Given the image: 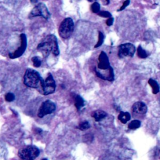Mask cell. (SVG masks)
<instances>
[{"label": "cell", "instance_id": "1", "mask_svg": "<svg viewBox=\"0 0 160 160\" xmlns=\"http://www.w3.org/2000/svg\"><path fill=\"white\" fill-rule=\"evenodd\" d=\"M95 72L98 77L105 81H113L114 79L113 69L110 65L109 58L105 52L101 51L100 53L97 68L95 69Z\"/></svg>", "mask_w": 160, "mask_h": 160}, {"label": "cell", "instance_id": "2", "mask_svg": "<svg viewBox=\"0 0 160 160\" xmlns=\"http://www.w3.org/2000/svg\"><path fill=\"white\" fill-rule=\"evenodd\" d=\"M37 49L42 53L44 58L48 57L51 53L54 56H58L59 50L57 37L53 34H49L37 46Z\"/></svg>", "mask_w": 160, "mask_h": 160}, {"label": "cell", "instance_id": "3", "mask_svg": "<svg viewBox=\"0 0 160 160\" xmlns=\"http://www.w3.org/2000/svg\"><path fill=\"white\" fill-rule=\"evenodd\" d=\"M44 80L38 71L33 69H28L24 76V84L32 88L41 87Z\"/></svg>", "mask_w": 160, "mask_h": 160}, {"label": "cell", "instance_id": "4", "mask_svg": "<svg viewBox=\"0 0 160 160\" xmlns=\"http://www.w3.org/2000/svg\"><path fill=\"white\" fill-rule=\"evenodd\" d=\"M74 25L73 20L71 18H66L60 24L58 33L63 39H68L74 31Z\"/></svg>", "mask_w": 160, "mask_h": 160}, {"label": "cell", "instance_id": "5", "mask_svg": "<svg viewBox=\"0 0 160 160\" xmlns=\"http://www.w3.org/2000/svg\"><path fill=\"white\" fill-rule=\"evenodd\" d=\"M39 154V150L34 146H26L18 151L19 157L22 160H34Z\"/></svg>", "mask_w": 160, "mask_h": 160}, {"label": "cell", "instance_id": "6", "mask_svg": "<svg viewBox=\"0 0 160 160\" xmlns=\"http://www.w3.org/2000/svg\"><path fill=\"white\" fill-rule=\"evenodd\" d=\"M50 12L45 4L39 3L32 10L30 13L29 18H33L37 17H41L48 20L50 19Z\"/></svg>", "mask_w": 160, "mask_h": 160}, {"label": "cell", "instance_id": "7", "mask_svg": "<svg viewBox=\"0 0 160 160\" xmlns=\"http://www.w3.org/2000/svg\"><path fill=\"white\" fill-rule=\"evenodd\" d=\"M136 51L135 46L131 43H124L118 46V55L119 58L133 57Z\"/></svg>", "mask_w": 160, "mask_h": 160}, {"label": "cell", "instance_id": "8", "mask_svg": "<svg viewBox=\"0 0 160 160\" xmlns=\"http://www.w3.org/2000/svg\"><path fill=\"white\" fill-rule=\"evenodd\" d=\"M56 110V105L54 102L48 99L42 103L39 107L38 116L39 118H43L45 116L53 113Z\"/></svg>", "mask_w": 160, "mask_h": 160}, {"label": "cell", "instance_id": "9", "mask_svg": "<svg viewBox=\"0 0 160 160\" xmlns=\"http://www.w3.org/2000/svg\"><path fill=\"white\" fill-rule=\"evenodd\" d=\"M42 90L45 95H48L53 93L56 90V83L51 74H49L45 80H44L42 85Z\"/></svg>", "mask_w": 160, "mask_h": 160}, {"label": "cell", "instance_id": "10", "mask_svg": "<svg viewBox=\"0 0 160 160\" xmlns=\"http://www.w3.org/2000/svg\"><path fill=\"white\" fill-rule=\"evenodd\" d=\"M20 37H21V46H20L17 51H14V53L9 54V57L11 59L18 58L20 57H21V56L24 54V53H25V51L26 49L27 38L26 34L22 33L21 35H20Z\"/></svg>", "mask_w": 160, "mask_h": 160}, {"label": "cell", "instance_id": "11", "mask_svg": "<svg viewBox=\"0 0 160 160\" xmlns=\"http://www.w3.org/2000/svg\"><path fill=\"white\" fill-rule=\"evenodd\" d=\"M132 111L134 113L145 114L148 111V108L145 103L141 101L136 102L132 106Z\"/></svg>", "mask_w": 160, "mask_h": 160}, {"label": "cell", "instance_id": "12", "mask_svg": "<svg viewBox=\"0 0 160 160\" xmlns=\"http://www.w3.org/2000/svg\"><path fill=\"white\" fill-rule=\"evenodd\" d=\"M92 117H93L96 121H99L106 117L107 113L102 110H97L92 113Z\"/></svg>", "mask_w": 160, "mask_h": 160}, {"label": "cell", "instance_id": "13", "mask_svg": "<svg viewBox=\"0 0 160 160\" xmlns=\"http://www.w3.org/2000/svg\"><path fill=\"white\" fill-rule=\"evenodd\" d=\"M118 118L122 123L126 124L131 119V115L128 112L121 111L118 115Z\"/></svg>", "mask_w": 160, "mask_h": 160}, {"label": "cell", "instance_id": "14", "mask_svg": "<svg viewBox=\"0 0 160 160\" xmlns=\"http://www.w3.org/2000/svg\"><path fill=\"white\" fill-rule=\"evenodd\" d=\"M74 105L78 111H79L85 106V101H84V99L81 96L76 95V97H74Z\"/></svg>", "mask_w": 160, "mask_h": 160}, {"label": "cell", "instance_id": "15", "mask_svg": "<svg viewBox=\"0 0 160 160\" xmlns=\"http://www.w3.org/2000/svg\"><path fill=\"white\" fill-rule=\"evenodd\" d=\"M148 84L150 85V86L152 88V91L153 93L154 94H158L159 92V86L157 81H155L154 79H153L150 78L148 80Z\"/></svg>", "mask_w": 160, "mask_h": 160}, {"label": "cell", "instance_id": "16", "mask_svg": "<svg viewBox=\"0 0 160 160\" xmlns=\"http://www.w3.org/2000/svg\"><path fill=\"white\" fill-rule=\"evenodd\" d=\"M137 55L139 58H141V59H145L148 57V54L147 52L143 48L141 45H139L138 47Z\"/></svg>", "mask_w": 160, "mask_h": 160}, {"label": "cell", "instance_id": "17", "mask_svg": "<svg viewBox=\"0 0 160 160\" xmlns=\"http://www.w3.org/2000/svg\"><path fill=\"white\" fill-rule=\"evenodd\" d=\"M141 126V122L138 119H134L128 125V128L130 130L138 129Z\"/></svg>", "mask_w": 160, "mask_h": 160}, {"label": "cell", "instance_id": "18", "mask_svg": "<svg viewBox=\"0 0 160 160\" xmlns=\"http://www.w3.org/2000/svg\"><path fill=\"white\" fill-rule=\"evenodd\" d=\"M100 9H101V6H100V5L98 2H94L92 4L91 10L93 13L98 14L100 11Z\"/></svg>", "mask_w": 160, "mask_h": 160}, {"label": "cell", "instance_id": "19", "mask_svg": "<svg viewBox=\"0 0 160 160\" xmlns=\"http://www.w3.org/2000/svg\"><path fill=\"white\" fill-rule=\"evenodd\" d=\"M104 39H105V36H104L103 33L101 31H99V35H98V41L97 43V45H95L94 48H97L100 47L102 45L104 42Z\"/></svg>", "mask_w": 160, "mask_h": 160}, {"label": "cell", "instance_id": "20", "mask_svg": "<svg viewBox=\"0 0 160 160\" xmlns=\"http://www.w3.org/2000/svg\"><path fill=\"white\" fill-rule=\"evenodd\" d=\"M90 128V125L88 121H85L83 122H81V123L79 124V126H78V128L80 130H86L89 129Z\"/></svg>", "mask_w": 160, "mask_h": 160}, {"label": "cell", "instance_id": "21", "mask_svg": "<svg viewBox=\"0 0 160 160\" xmlns=\"http://www.w3.org/2000/svg\"><path fill=\"white\" fill-rule=\"evenodd\" d=\"M33 63V66L36 68H38L41 65V59L39 57H34L31 59Z\"/></svg>", "mask_w": 160, "mask_h": 160}, {"label": "cell", "instance_id": "22", "mask_svg": "<svg viewBox=\"0 0 160 160\" xmlns=\"http://www.w3.org/2000/svg\"><path fill=\"white\" fill-rule=\"evenodd\" d=\"M98 16L103 18H110L112 17L111 14L108 11H100L99 13L97 14Z\"/></svg>", "mask_w": 160, "mask_h": 160}, {"label": "cell", "instance_id": "23", "mask_svg": "<svg viewBox=\"0 0 160 160\" xmlns=\"http://www.w3.org/2000/svg\"><path fill=\"white\" fill-rule=\"evenodd\" d=\"M5 99L8 102H11L14 100L15 99V97L14 94L12 93H7L5 96Z\"/></svg>", "mask_w": 160, "mask_h": 160}, {"label": "cell", "instance_id": "24", "mask_svg": "<svg viewBox=\"0 0 160 160\" xmlns=\"http://www.w3.org/2000/svg\"><path fill=\"white\" fill-rule=\"evenodd\" d=\"M130 0H126V1H124L123 4V5L121 6V8H120L118 10V11H121L123 10H125L127 6H128L129 5H130Z\"/></svg>", "mask_w": 160, "mask_h": 160}, {"label": "cell", "instance_id": "25", "mask_svg": "<svg viewBox=\"0 0 160 160\" xmlns=\"http://www.w3.org/2000/svg\"><path fill=\"white\" fill-rule=\"evenodd\" d=\"M113 22H114V18H113L111 17L110 18H108V19L106 20V25L108 26H111L113 24Z\"/></svg>", "mask_w": 160, "mask_h": 160}, {"label": "cell", "instance_id": "26", "mask_svg": "<svg viewBox=\"0 0 160 160\" xmlns=\"http://www.w3.org/2000/svg\"><path fill=\"white\" fill-rule=\"evenodd\" d=\"M30 1L32 4H36L38 2V0H30Z\"/></svg>", "mask_w": 160, "mask_h": 160}, {"label": "cell", "instance_id": "27", "mask_svg": "<svg viewBox=\"0 0 160 160\" xmlns=\"http://www.w3.org/2000/svg\"><path fill=\"white\" fill-rule=\"evenodd\" d=\"M106 5H108V4L110 3V0H106Z\"/></svg>", "mask_w": 160, "mask_h": 160}, {"label": "cell", "instance_id": "28", "mask_svg": "<svg viewBox=\"0 0 160 160\" xmlns=\"http://www.w3.org/2000/svg\"><path fill=\"white\" fill-rule=\"evenodd\" d=\"M42 160H48V159H43Z\"/></svg>", "mask_w": 160, "mask_h": 160}]
</instances>
